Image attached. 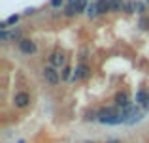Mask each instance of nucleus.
Here are the masks:
<instances>
[{
    "mask_svg": "<svg viewBox=\"0 0 149 143\" xmlns=\"http://www.w3.org/2000/svg\"><path fill=\"white\" fill-rule=\"evenodd\" d=\"M68 2H70V6H74V8H77V4H79V2H81V0H68Z\"/></svg>",
    "mask_w": 149,
    "mask_h": 143,
    "instance_id": "14",
    "label": "nucleus"
},
{
    "mask_svg": "<svg viewBox=\"0 0 149 143\" xmlns=\"http://www.w3.org/2000/svg\"><path fill=\"white\" fill-rule=\"evenodd\" d=\"M147 2H149V0H147Z\"/></svg>",
    "mask_w": 149,
    "mask_h": 143,
    "instance_id": "18",
    "label": "nucleus"
},
{
    "mask_svg": "<svg viewBox=\"0 0 149 143\" xmlns=\"http://www.w3.org/2000/svg\"><path fill=\"white\" fill-rule=\"evenodd\" d=\"M96 8H98V13H106V11L111 10V2H109V0H98V2H96Z\"/></svg>",
    "mask_w": 149,
    "mask_h": 143,
    "instance_id": "8",
    "label": "nucleus"
},
{
    "mask_svg": "<svg viewBox=\"0 0 149 143\" xmlns=\"http://www.w3.org/2000/svg\"><path fill=\"white\" fill-rule=\"evenodd\" d=\"M87 75H89V66L81 64V66L76 70V73H74V77H72V79H74V81H77V79H85Z\"/></svg>",
    "mask_w": 149,
    "mask_h": 143,
    "instance_id": "7",
    "label": "nucleus"
},
{
    "mask_svg": "<svg viewBox=\"0 0 149 143\" xmlns=\"http://www.w3.org/2000/svg\"><path fill=\"white\" fill-rule=\"evenodd\" d=\"M98 121L106 122V124H119V122H125V117H123V113H119L113 107H106V109H102L98 113Z\"/></svg>",
    "mask_w": 149,
    "mask_h": 143,
    "instance_id": "1",
    "label": "nucleus"
},
{
    "mask_svg": "<svg viewBox=\"0 0 149 143\" xmlns=\"http://www.w3.org/2000/svg\"><path fill=\"white\" fill-rule=\"evenodd\" d=\"M19 49H21L23 53H26V55H32V53L36 51V45H34V41L23 38V40H19Z\"/></svg>",
    "mask_w": 149,
    "mask_h": 143,
    "instance_id": "3",
    "label": "nucleus"
},
{
    "mask_svg": "<svg viewBox=\"0 0 149 143\" xmlns=\"http://www.w3.org/2000/svg\"><path fill=\"white\" fill-rule=\"evenodd\" d=\"M147 100V92L146 90H138V94H136V102L138 104H146Z\"/></svg>",
    "mask_w": 149,
    "mask_h": 143,
    "instance_id": "10",
    "label": "nucleus"
},
{
    "mask_svg": "<svg viewBox=\"0 0 149 143\" xmlns=\"http://www.w3.org/2000/svg\"><path fill=\"white\" fill-rule=\"evenodd\" d=\"M108 143H121L119 140H111V141H108Z\"/></svg>",
    "mask_w": 149,
    "mask_h": 143,
    "instance_id": "16",
    "label": "nucleus"
},
{
    "mask_svg": "<svg viewBox=\"0 0 149 143\" xmlns=\"http://www.w3.org/2000/svg\"><path fill=\"white\" fill-rule=\"evenodd\" d=\"M13 102H15V106H17V107H26L30 104V96L26 94V92H17L15 98H13Z\"/></svg>",
    "mask_w": 149,
    "mask_h": 143,
    "instance_id": "4",
    "label": "nucleus"
},
{
    "mask_svg": "<svg viewBox=\"0 0 149 143\" xmlns=\"http://www.w3.org/2000/svg\"><path fill=\"white\" fill-rule=\"evenodd\" d=\"M128 100H130V98H128L127 92H119V94L115 96V104H117L119 107H123V109L130 107V102H128Z\"/></svg>",
    "mask_w": 149,
    "mask_h": 143,
    "instance_id": "6",
    "label": "nucleus"
},
{
    "mask_svg": "<svg viewBox=\"0 0 149 143\" xmlns=\"http://www.w3.org/2000/svg\"><path fill=\"white\" fill-rule=\"evenodd\" d=\"M70 68H62V79H70Z\"/></svg>",
    "mask_w": 149,
    "mask_h": 143,
    "instance_id": "12",
    "label": "nucleus"
},
{
    "mask_svg": "<svg viewBox=\"0 0 149 143\" xmlns=\"http://www.w3.org/2000/svg\"><path fill=\"white\" fill-rule=\"evenodd\" d=\"M87 15L89 17H96V15H100L98 13V8H96V4H89V8H87Z\"/></svg>",
    "mask_w": 149,
    "mask_h": 143,
    "instance_id": "9",
    "label": "nucleus"
},
{
    "mask_svg": "<svg viewBox=\"0 0 149 143\" xmlns=\"http://www.w3.org/2000/svg\"><path fill=\"white\" fill-rule=\"evenodd\" d=\"M44 77H45V81L51 85H57L58 81H61V75H58V72L55 70L53 66H47V68H44Z\"/></svg>",
    "mask_w": 149,
    "mask_h": 143,
    "instance_id": "2",
    "label": "nucleus"
},
{
    "mask_svg": "<svg viewBox=\"0 0 149 143\" xmlns=\"http://www.w3.org/2000/svg\"><path fill=\"white\" fill-rule=\"evenodd\" d=\"M19 143H23V141H19Z\"/></svg>",
    "mask_w": 149,
    "mask_h": 143,
    "instance_id": "17",
    "label": "nucleus"
},
{
    "mask_svg": "<svg viewBox=\"0 0 149 143\" xmlns=\"http://www.w3.org/2000/svg\"><path fill=\"white\" fill-rule=\"evenodd\" d=\"M49 62H51V66H53V68H61V66H64L66 59H64L62 53H53V55L49 57Z\"/></svg>",
    "mask_w": 149,
    "mask_h": 143,
    "instance_id": "5",
    "label": "nucleus"
},
{
    "mask_svg": "<svg viewBox=\"0 0 149 143\" xmlns=\"http://www.w3.org/2000/svg\"><path fill=\"white\" fill-rule=\"evenodd\" d=\"M143 107H146V109H149V96H147V100H146V104H143Z\"/></svg>",
    "mask_w": 149,
    "mask_h": 143,
    "instance_id": "15",
    "label": "nucleus"
},
{
    "mask_svg": "<svg viewBox=\"0 0 149 143\" xmlns=\"http://www.w3.org/2000/svg\"><path fill=\"white\" fill-rule=\"evenodd\" d=\"M111 2V10H115V11H119L121 8H123V2L121 0H109Z\"/></svg>",
    "mask_w": 149,
    "mask_h": 143,
    "instance_id": "11",
    "label": "nucleus"
},
{
    "mask_svg": "<svg viewBox=\"0 0 149 143\" xmlns=\"http://www.w3.org/2000/svg\"><path fill=\"white\" fill-rule=\"evenodd\" d=\"M61 4H62V0H51V6L53 8H58Z\"/></svg>",
    "mask_w": 149,
    "mask_h": 143,
    "instance_id": "13",
    "label": "nucleus"
}]
</instances>
